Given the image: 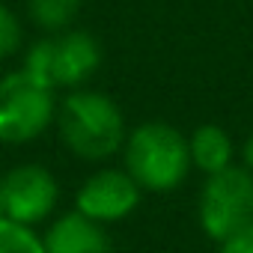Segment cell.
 <instances>
[{"label":"cell","mask_w":253,"mask_h":253,"mask_svg":"<svg viewBox=\"0 0 253 253\" xmlns=\"http://www.w3.org/2000/svg\"><path fill=\"white\" fill-rule=\"evenodd\" d=\"M57 128L66 149L86 161L116 155L128 137L119 104L98 89H72L57 107Z\"/></svg>","instance_id":"6da1fadb"},{"label":"cell","mask_w":253,"mask_h":253,"mask_svg":"<svg viewBox=\"0 0 253 253\" xmlns=\"http://www.w3.org/2000/svg\"><path fill=\"white\" fill-rule=\"evenodd\" d=\"M125 170L143 191H173L191 173L188 137L167 122H143L122 143Z\"/></svg>","instance_id":"7a4b0ae2"},{"label":"cell","mask_w":253,"mask_h":253,"mask_svg":"<svg viewBox=\"0 0 253 253\" xmlns=\"http://www.w3.org/2000/svg\"><path fill=\"white\" fill-rule=\"evenodd\" d=\"M101 66V45L86 30H57L24 54V69L51 89L81 86Z\"/></svg>","instance_id":"3957f363"},{"label":"cell","mask_w":253,"mask_h":253,"mask_svg":"<svg viewBox=\"0 0 253 253\" xmlns=\"http://www.w3.org/2000/svg\"><path fill=\"white\" fill-rule=\"evenodd\" d=\"M57 116L54 89L36 81L27 69L0 78V143L36 140Z\"/></svg>","instance_id":"277c9868"},{"label":"cell","mask_w":253,"mask_h":253,"mask_svg":"<svg viewBox=\"0 0 253 253\" xmlns=\"http://www.w3.org/2000/svg\"><path fill=\"white\" fill-rule=\"evenodd\" d=\"M200 226L211 241H226L229 235L241 232L253 223V173L247 167L229 164L206 176L200 191Z\"/></svg>","instance_id":"5b68a950"},{"label":"cell","mask_w":253,"mask_h":253,"mask_svg":"<svg viewBox=\"0 0 253 253\" xmlns=\"http://www.w3.org/2000/svg\"><path fill=\"white\" fill-rule=\"evenodd\" d=\"M3 217L24 223V226H36L42 223L60 197L57 179L51 176L48 167L42 164H18L3 176Z\"/></svg>","instance_id":"8992f818"},{"label":"cell","mask_w":253,"mask_h":253,"mask_svg":"<svg viewBox=\"0 0 253 253\" xmlns=\"http://www.w3.org/2000/svg\"><path fill=\"white\" fill-rule=\"evenodd\" d=\"M140 197H143V188L131 179V173L125 167L122 170L119 167H104L81 185L75 209L81 214H86L89 220L107 226V223L128 217L140 206Z\"/></svg>","instance_id":"52a82bcc"},{"label":"cell","mask_w":253,"mask_h":253,"mask_svg":"<svg viewBox=\"0 0 253 253\" xmlns=\"http://www.w3.org/2000/svg\"><path fill=\"white\" fill-rule=\"evenodd\" d=\"M42 244L45 253H113L104 223L89 220L78 209L60 214L42 235Z\"/></svg>","instance_id":"ba28073f"},{"label":"cell","mask_w":253,"mask_h":253,"mask_svg":"<svg viewBox=\"0 0 253 253\" xmlns=\"http://www.w3.org/2000/svg\"><path fill=\"white\" fill-rule=\"evenodd\" d=\"M188 149H191V164L197 170H203L206 176H211L217 170H226L232 164V158H235L232 137L214 122L200 125V128L188 137Z\"/></svg>","instance_id":"9c48e42d"},{"label":"cell","mask_w":253,"mask_h":253,"mask_svg":"<svg viewBox=\"0 0 253 253\" xmlns=\"http://www.w3.org/2000/svg\"><path fill=\"white\" fill-rule=\"evenodd\" d=\"M27 12L45 33H57L72 27L81 12V0H27Z\"/></svg>","instance_id":"30bf717a"},{"label":"cell","mask_w":253,"mask_h":253,"mask_svg":"<svg viewBox=\"0 0 253 253\" xmlns=\"http://www.w3.org/2000/svg\"><path fill=\"white\" fill-rule=\"evenodd\" d=\"M0 253H45V244L33 226L0 217Z\"/></svg>","instance_id":"8fae6325"},{"label":"cell","mask_w":253,"mask_h":253,"mask_svg":"<svg viewBox=\"0 0 253 253\" xmlns=\"http://www.w3.org/2000/svg\"><path fill=\"white\" fill-rule=\"evenodd\" d=\"M24 45V27L18 21V15L0 3V60H9L21 51Z\"/></svg>","instance_id":"7c38bea8"},{"label":"cell","mask_w":253,"mask_h":253,"mask_svg":"<svg viewBox=\"0 0 253 253\" xmlns=\"http://www.w3.org/2000/svg\"><path fill=\"white\" fill-rule=\"evenodd\" d=\"M217 253H253V223L244 226L241 232L229 235L226 241H220V250Z\"/></svg>","instance_id":"4fadbf2b"},{"label":"cell","mask_w":253,"mask_h":253,"mask_svg":"<svg viewBox=\"0 0 253 253\" xmlns=\"http://www.w3.org/2000/svg\"><path fill=\"white\" fill-rule=\"evenodd\" d=\"M241 158H244V167L253 173V134L244 140V146H241Z\"/></svg>","instance_id":"5bb4252c"},{"label":"cell","mask_w":253,"mask_h":253,"mask_svg":"<svg viewBox=\"0 0 253 253\" xmlns=\"http://www.w3.org/2000/svg\"><path fill=\"white\" fill-rule=\"evenodd\" d=\"M0 185H3V176H0ZM0 217H3V191H0Z\"/></svg>","instance_id":"9a60e30c"}]
</instances>
